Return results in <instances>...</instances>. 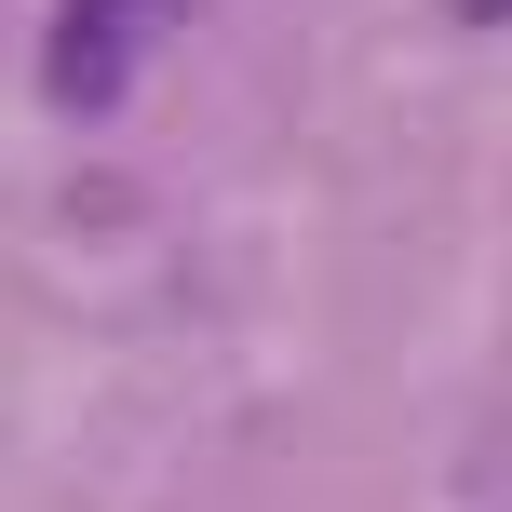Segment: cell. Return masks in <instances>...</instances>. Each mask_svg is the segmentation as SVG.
<instances>
[{"mask_svg":"<svg viewBox=\"0 0 512 512\" xmlns=\"http://www.w3.org/2000/svg\"><path fill=\"white\" fill-rule=\"evenodd\" d=\"M189 0H54V41H41V81L68 122H108V108L135 95V68H149L162 41H176Z\"/></svg>","mask_w":512,"mask_h":512,"instance_id":"1","label":"cell"},{"mask_svg":"<svg viewBox=\"0 0 512 512\" xmlns=\"http://www.w3.org/2000/svg\"><path fill=\"white\" fill-rule=\"evenodd\" d=\"M459 14H499V0H459Z\"/></svg>","mask_w":512,"mask_h":512,"instance_id":"2","label":"cell"}]
</instances>
